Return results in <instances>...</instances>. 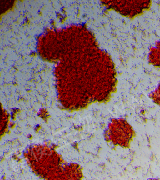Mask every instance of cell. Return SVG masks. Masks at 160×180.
Listing matches in <instances>:
<instances>
[{
	"label": "cell",
	"mask_w": 160,
	"mask_h": 180,
	"mask_svg": "<svg viewBox=\"0 0 160 180\" xmlns=\"http://www.w3.org/2000/svg\"><path fill=\"white\" fill-rule=\"evenodd\" d=\"M150 96L155 103L160 106V85L151 93Z\"/></svg>",
	"instance_id": "cell-2"
},
{
	"label": "cell",
	"mask_w": 160,
	"mask_h": 180,
	"mask_svg": "<svg viewBox=\"0 0 160 180\" xmlns=\"http://www.w3.org/2000/svg\"><path fill=\"white\" fill-rule=\"evenodd\" d=\"M148 57L152 64L160 67V41L156 42L154 46L150 48Z\"/></svg>",
	"instance_id": "cell-1"
}]
</instances>
